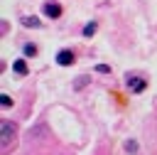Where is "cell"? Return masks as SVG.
I'll list each match as a JSON object with an SVG mask.
<instances>
[{
	"label": "cell",
	"instance_id": "3",
	"mask_svg": "<svg viewBox=\"0 0 157 155\" xmlns=\"http://www.w3.org/2000/svg\"><path fill=\"white\" fill-rule=\"evenodd\" d=\"M44 15L52 17V20H56L61 15V5L59 2H44Z\"/></svg>",
	"mask_w": 157,
	"mask_h": 155
},
{
	"label": "cell",
	"instance_id": "6",
	"mask_svg": "<svg viewBox=\"0 0 157 155\" xmlns=\"http://www.w3.org/2000/svg\"><path fill=\"white\" fill-rule=\"evenodd\" d=\"M22 25H25V27H39L42 22H39V17H34V15H27V17L22 20Z\"/></svg>",
	"mask_w": 157,
	"mask_h": 155
},
{
	"label": "cell",
	"instance_id": "1",
	"mask_svg": "<svg viewBox=\"0 0 157 155\" xmlns=\"http://www.w3.org/2000/svg\"><path fill=\"white\" fill-rule=\"evenodd\" d=\"M0 128H2V148H7V145L12 143V138H15V128H12L10 121H2Z\"/></svg>",
	"mask_w": 157,
	"mask_h": 155
},
{
	"label": "cell",
	"instance_id": "9",
	"mask_svg": "<svg viewBox=\"0 0 157 155\" xmlns=\"http://www.w3.org/2000/svg\"><path fill=\"white\" fill-rule=\"evenodd\" d=\"M125 150H128V153H135V150H137V143H135V140H128V143H125Z\"/></svg>",
	"mask_w": 157,
	"mask_h": 155
},
{
	"label": "cell",
	"instance_id": "7",
	"mask_svg": "<svg viewBox=\"0 0 157 155\" xmlns=\"http://www.w3.org/2000/svg\"><path fill=\"white\" fill-rule=\"evenodd\" d=\"M96 30H98V25H96V22H86V27H83V37L96 34Z\"/></svg>",
	"mask_w": 157,
	"mask_h": 155
},
{
	"label": "cell",
	"instance_id": "5",
	"mask_svg": "<svg viewBox=\"0 0 157 155\" xmlns=\"http://www.w3.org/2000/svg\"><path fill=\"white\" fill-rule=\"evenodd\" d=\"M12 69H15V74H20V76H27V62L25 59H15V64H12Z\"/></svg>",
	"mask_w": 157,
	"mask_h": 155
},
{
	"label": "cell",
	"instance_id": "4",
	"mask_svg": "<svg viewBox=\"0 0 157 155\" xmlns=\"http://www.w3.org/2000/svg\"><path fill=\"white\" fill-rule=\"evenodd\" d=\"M56 64H61V66L74 64V52H71V49H61V52L56 54Z\"/></svg>",
	"mask_w": 157,
	"mask_h": 155
},
{
	"label": "cell",
	"instance_id": "8",
	"mask_svg": "<svg viewBox=\"0 0 157 155\" xmlns=\"http://www.w3.org/2000/svg\"><path fill=\"white\" fill-rule=\"evenodd\" d=\"M22 52H25V57H37V47H34L32 42H27V44L22 47Z\"/></svg>",
	"mask_w": 157,
	"mask_h": 155
},
{
	"label": "cell",
	"instance_id": "11",
	"mask_svg": "<svg viewBox=\"0 0 157 155\" xmlns=\"http://www.w3.org/2000/svg\"><path fill=\"white\" fill-rule=\"evenodd\" d=\"M96 71H101V74H108V71H110V66H108V64H98V66H96Z\"/></svg>",
	"mask_w": 157,
	"mask_h": 155
},
{
	"label": "cell",
	"instance_id": "10",
	"mask_svg": "<svg viewBox=\"0 0 157 155\" xmlns=\"http://www.w3.org/2000/svg\"><path fill=\"white\" fill-rule=\"evenodd\" d=\"M0 101H2V106H5V108H10V106H12V98H10L7 93H2V98H0Z\"/></svg>",
	"mask_w": 157,
	"mask_h": 155
},
{
	"label": "cell",
	"instance_id": "2",
	"mask_svg": "<svg viewBox=\"0 0 157 155\" xmlns=\"http://www.w3.org/2000/svg\"><path fill=\"white\" fill-rule=\"evenodd\" d=\"M128 89H130L132 93H142V91L147 89V81L140 79V76H130V79H128Z\"/></svg>",
	"mask_w": 157,
	"mask_h": 155
}]
</instances>
